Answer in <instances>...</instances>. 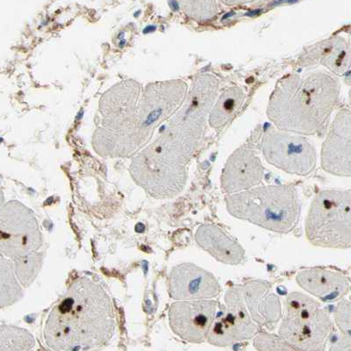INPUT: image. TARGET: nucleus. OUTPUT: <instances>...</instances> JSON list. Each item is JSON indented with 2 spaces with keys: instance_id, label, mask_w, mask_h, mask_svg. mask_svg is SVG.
<instances>
[{
  "instance_id": "nucleus-26",
  "label": "nucleus",
  "mask_w": 351,
  "mask_h": 351,
  "mask_svg": "<svg viewBox=\"0 0 351 351\" xmlns=\"http://www.w3.org/2000/svg\"><path fill=\"white\" fill-rule=\"evenodd\" d=\"M349 96H350V106H351V89H350V90Z\"/></svg>"
},
{
  "instance_id": "nucleus-25",
  "label": "nucleus",
  "mask_w": 351,
  "mask_h": 351,
  "mask_svg": "<svg viewBox=\"0 0 351 351\" xmlns=\"http://www.w3.org/2000/svg\"><path fill=\"white\" fill-rule=\"evenodd\" d=\"M83 114H84L83 111H81L80 112V114H78V116H77V120H80V119L82 118Z\"/></svg>"
},
{
  "instance_id": "nucleus-1",
  "label": "nucleus",
  "mask_w": 351,
  "mask_h": 351,
  "mask_svg": "<svg viewBox=\"0 0 351 351\" xmlns=\"http://www.w3.org/2000/svg\"><path fill=\"white\" fill-rule=\"evenodd\" d=\"M114 331L111 298L98 282L83 276L53 307L44 338L52 350L77 351L105 346Z\"/></svg>"
},
{
  "instance_id": "nucleus-24",
  "label": "nucleus",
  "mask_w": 351,
  "mask_h": 351,
  "mask_svg": "<svg viewBox=\"0 0 351 351\" xmlns=\"http://www.w3.org/2000/svg\"><path fill=\"white\" fill-rule=\"evenodd\" d=\"M156 26H149L146 27L143 29V34H149L154 32V31H156Z\"/></svg>"
},
{
  "instance_id": "nucleus-12",
  "label": "nucleus",
  "mask_w": 351,
  "mask_h": 351,
  "mask_svg": "<svg viewBox=\"0 0 351 351\" xmlns=\"http://www.w3.org/2000/svg\"><path fill=\"white\" fill-rule=\"evenodd\" d=\"M221 291L215 276L193 263H181L169 276V293L178 302L212 299Z\"/></svg>"
},
{
  "instance_id": "nucleus-18",
  "label": "nucleus",
  "mask_w": 351,
  "mask_h": 351,
  "mask_svg": "<svg viewBox=\"0 0 351 351\" xmlns=\"http://www.w3.org/2000/svg\"><path fill=\"white\" fill-rule=\"evenodd\" d=\"M334 318L339 333L331 341L328 351H351V297L340 300Z\"/></svg>"
},
{
  "instance_id": "nucleus-17",
  "label": "nucleus",
  "mask_w": 351,
  "mask_h": 351,
  "mask_svg": "<svg viewBox=\"0 0 351 351\" xmlns=\"http://www.w3.org/2000/svg\"><path fill=\"white\" fill-rule=\"evenodd\" d=\"M246 99L243 88L232 86L221 94L209 114L210 126L221 132L230 123L239 112Z\"/></svg>"
},
{
  "instance_id": "nucleus-15",
  "label": "nucleus",
  "mask_w": 351,
  "mask_h": 351,
  "mask_svg": "<svg viewBox=\"0 0 351 351\" xmlns=\"http://www.w3.org/2000/svg\"><path fill=\"white\" fill-rule=\"evenodd\" d=\"M296 280L300 287L324 302L344 299L351 288V281L346 275L324 268L303 269Z\"/></svg>"
},
{
  "instance_id": "nucleus-22",
  "label": "nucleus",
  "mask_w": 351,
  "mask_h": 351,
  "mask_svg": "<svg viewBox=\"0 0 351 351\" xmlns=\"http://www.w3.org/2000/svg\"><path fill=\"white\" fill-rule=\"evenodd\" d=\"M254 347L259 351H297L280 335L262 333L254 339Z\"/></svg>"
},
{
  "instance_id": "nucleus-21",
  "label": "nucleus",
  "mask_w": 351,
  "mask_h": 351,
  "mask_svg": "<svg viewBox=\"0 0 351 351\" xmlns=\"http://www.w3.org/2000/svg\"><path fill=\"white\" fill-rule=\"evenodd\" d=\"M0 343L1 351H27L34 347V340L24 329L2 325Z\"/></svg>"
},
{
  "instance_id": "nucleus-14",
  "label": "nucleus",
  "mask_w": 351,
  "mask_h": 351,
  "mask_svg": "<svg viewBox=\"0 0 351 351\" xmlns=\"http://www.w3.org/2000/svg\"><path fill=\"white\" fill-rule=\"evenodd\" d=\"M241 287L253 321L261 327L274 328L282 317V307L271 285L262 280H250Z\"/></svg>"
},
{
  "instance_id": "nucleus-4",
  "label": "nucleus",
  "mask_w": 351,
  "mask_h": 351,
  "mask_svg": "<svg viewBox=\"0 0 351 351\" xmlns=\"http://www.w3.org/2000/svg\"><path fill=\"white\" fill-rule=\"evenodd\" d=\"M306 236L316 247H351V189L317 194L307 215Z\"/></svg>"
},
{
  "instance_id": "nucleus-7",
  "label": "nucleus",
  "mask_w": 351,
  "mask_h": 351,
  "mask_svg": "<svg viewBox=\"0 0 351 351\" xmlns=\"http://www.w3.org/2000/svg\"><path fill=\"white\" fill-rule=\"evenodd\" d=\"M43 236L33 212L22 204L11 202L0 213V252L12 259L37 252Z\"/></svg>"
},
{
  "instance_id": "nucleus-20",
  "label": "nucleus",
  "mask_w": 351,
  "mask_h": 351,
  "mask_svg": "<svg viewBox=\"0 0 351 351\" xmlns=\"http://www.w3.org/2000/svg\"><path fill=\"white\" fill-rule=\"evenodd\" d=\"M12 260V266L18 280L28 287L36 280L43 263V254L34 252Z\"/></svg>"
},
{
  "instance_id": "nucleus-16",
  "label": "nucleus",
  "mask_w": 351,
  "mask_h": 351,
  "mask_svg": "<svg viewBox=\"0 0 351 351\" xmlns=\"http://www.w3.org/2000/svg\"><path fill=\"white\" fill-rule=\"evenodd\" d=\"M195 240L204 250L219 262L237 265L246 261L243 247L218 226H200L196 232Z\"/></svg>"
},
{
  "instance_id": "nucleus-5",
  "label": "nucleus",
  "mask_w": 351,
  "mask_h": 351,
  "mask_svg": "<svg viewBox=\"0 0 351 351\" xmlns=\"http://www.w3.org/2000/svg\"><path fill=\"white\" fill-rule=\"evenodd\" d=\"M334 331L327 311L315 300L293 291L278 335L297 351H324Z\"/></svg>"
},
{
  "instance_id": "nucleus-6",
  "label": "nucleus",
  "mask_w": 351,
  "mask_h": 351,
  "mask_svg": "<svg viewBox=\"0 0 351 351\" xmlns=\"http://www.w3.org/2000/svg\"><path fill=\"white\" fill-rule=\"evenodd\" d=\"M261 150L266 161L287 173L307 176L317 164L313 144L300 134L269 128L263 134Z\"/></svg>"
},
{
  "instance_id": "nucleus-3",
  "label": "nucleus",
  "mask_w": 351,
  "mask_h": 351,
  "mask_svg": "<svg viewBox=\"0 0 351 351\" xmlns=\"http://www.w3.org/2000/svg\"><path fill=\"white\" fill-rule=\"evenodd\" d=\"M234 217L278 234H288L300 221L302 204L295 186L290 184L253 188L225 197Z\"/></svg>"
},
{
  "instance_id": "nucleus-10",
  "label": "nucleus",
  "mask_w": 351,
  "mask_h": 351,
  "mask_svg": "<svg viewBox=\"0 0 351 351\" xmlns=\"http://www.w3.org/2000/svg\"><path fill=\"white\" fill-rule=\"evenodd\" d=\"M322 167L339 177L351 178V110L341 109L322 144Z\"/></svg>"
},
{
  "instance_id": "nucleus-13",
  "label": "nucleus",
  "mask_w": 351,
  "mask_h": 351,
  "mask_svg": "<svg viewBox=\"0 0 351 351\" xmlns=\"http://www.w3.org/2000/svg\"><path fill=\"white\" fill-rule=\"evenodd\" d=\"M300 67L322 65L341 76L351 66L350 44L344 37L333 36L307 47L297 62Z\"/></svg>"
},
{
  "instance_id": "nucleus-8",
  "label": "nucleus",
  "mask_w": 351,
  "mask_h": 351,
  "mask_svg": "<svg viewBox=\"0 0 351 351\" xmlns=\"http://www.w3.org/2000/svg\"><path fill=\"white\" fill-rule=\"evenodd\" d=\"M225 303L216 315L206 339L208 343L216 347H230L255 337L258 328L247 311L241 285L228 289Z\"/></svg>"
},
{
  "instance_id": "nucleus-23",
  "label": "nucleus",
  "mask_w": 351,
  "mask_h": 351,
  "mask_svg": "<svg viewBox=\"0 0 351 351\" xmlns=\"http://www.w3.org/2000/svg\"><path fill=\"white\" fill-rule=\"evenodd\" d=\"M186 12L191 17L208 19L214 17L217 14V5L215 2H187L184 3Z\"/></svg>"
},
{
  "instance_id": "nucleus-9",
  "label": "nucleus",
  "mask_w": 351,
  "mask_h": 351,
  "mask_svg": "<svg viewBox=\"0 0 351 351\" xmlns=\"http://www.w3.org/2000/svg\"><path fill=\"white\" fill-rule=\"evenodd\" d=\"M217 306L218 303L211 300L176 302L169 311L171 328L181 339L203 343L208 339Z\"/></svg>"
},
{
  "instance_id": "nucleus-19",
  "label": "nucleus",
  "mask_w": 351,
  "mask_h": 351,
  "mask_svg": "<svg viewBox=\"0 0 351 351\" xmlns=\"http://www.w3.org/2000/svg\"><path fill=\"white\" fill-rule=\"evenodd\" d=\"M14 266L11 261L1 255L0 258V290L1 307L12 305L22 296V291L15 278Z\"/></svg>"
},
{
  "instance_id": "nucleus-2",
  "label": "nucleus",
  "mask_w": 351,
  "mask_h": 351,
  "mask_svg": "<svg viewBox=\"0 0 351 351\" xmlns=\"http://www.w3.org/2000/svg\"><path fill=\"white\" fill-rule=\"evenodd\" d=\"M340 83L324 72L291 73L276 83L267 116L278 130L297 134H324L339 103Z\"/></svg>"
},
{
  "instance_id": "nucleus-11",
  "label": "nucleus",
  "mask_w": 351,
  "mask_h": 351,
  "mask_svg": "<svg viewBox=\"0 0 351 351\" xmlns=\"http://www.w3.org/2000/svg\"><path fill=\"white\" fill-rule=\"evenodd\" d=\"M265 167L250 144H243L226 162L221 177L222 192L231 194L245 192L261 183Z\"/></svg>"
}]
</instances>
